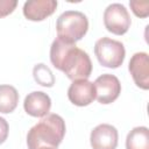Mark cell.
Here are the masks:
<instances>
[{
    "instance_id": "8fae6325",
    "label": "cell",
    "mask_w": 149,
    "mask_h": 149,
    "mask_svg": "<svg viewBox=\"0 0 149 149\" xmlns=\"http://www.w3.org/2000/svg\"><path fill=\"white\" fill-rule=\"evenodd\" d=\"M57 8L55 0H29L23 5V15L30 21H42L54 14Z\"/></svg>"
},
{
    "instance_id": "9a60e30c",
    "label": "cell",
    "mask_w": 149,
    "mask_h": 149,
    "mask_svg": "<svg viewBox=\"0 0 149 149\" xmlns=\"http://www.w3.org/2000/svg\"><path fill=\"white\" fill-rule=\"evenodd\" d=\"M129 6L133 13L137 17H147L149 15V2L148 1H140V0H132L129 1Z\"/></svg>"
},
{
    "instance_id": "9c48e42d",
    "label": "cell",
    "mask_w": 149,
    "mask_h": 149,
    "mask_svg": "<svg viewBox=\"0 0 149 149\" xmlns=\"http://www.w3.org/2000/svg\"><path fill=\"white\" fill-rule=\"evenodd\" d=\"M128 70L134 83L142 90L149 88V56L147 52H136L132 56Z\"/></svg>"
},
{
    "instance_id": "4fadbf2b",
    "label": "cell",
    "mask_w": 149,
    "mask_h": 149,
    "mask_svg": "<svg viewBox=\"0 0 149 149\" xmlns=\"http://www.w3.org/2000/svg\"><path fill=\"white\" fill-rule=\"evenodd\" d=\"M19 102V93L12 85H0V113H12Z\"/></svg>"
},
{
    "instance_id": "7a4b0ae2",
    "label": "cell",
    "mask_w": 149,
    "mask_h": 149,
    "mask_svg": "<svg viewBox=\"0 0 149 149\" xmlns=\"http://www.w3.org/2000/svg\"><path fill=\"white\" fill-rule=\"evenodd\" d=\"M65 135V122L58 114L43 116L27 134L28 149H57Z\"/></svg>"
},
{
    "instance_id": "5b68a950",
    "label": "cell",
    "mask_w": 149,
    "mask_h": 149,
    "mask_svg": "<svg viewBox=\"0 0 149 149\" xmlns=\"http://www.w3.org/2000/svg\"><path fill=\"white\" fill-rule=\"evenodd\" d=\"M132 20L128 10L121 3H111L104 12L105 28L114 35H123L128 31Z\"/></svg>"
},
{
    "instance_id": "30bf717a",
    "label": "cell",
    "mask_w": 149,
    "mask_h": 149,
    "mask_svg": "<svg viewBox=\"0 0 149 149\" xmlns=\"http://www.w3.org/2000/svg\"><path fill=\"white\" fill-rule=\"evenodd\" d=\"M23 108L30 116L43 118L50 112L51 99L47 93L42 91H34L24 98Z\"/></svg>"
},
{
    "instance_id": "8992f818",
    "label": "cell",
    "mask_w": 149,
    "mask_h": 149,
    "mask_svg": "<svg viewBox=\"0 0 149 149\" xmlns=\"http://www.w3.org/2000/svg\"><path fill=\"white\" fill-rule=\"evenodd\" d=\"M95 87V99L104 105L115 101L121 93V84L114 74L105 73L99 76L93 83Z\"/></svg>"
},
{
    "instance_id": "2e32d148",
    "label": "cell",
    "mask_w": 149,
    "mask_h": 149,
    "mask_svg": "<svg viewBox=\"0 0 149 149\" xmlns=\"http://www.w3.org/2000/svg\"><path fill=\"white\" fill-rule=\"evenodd\" d=\"M17 6L16 0H0V19L5 17L14 12Z\"/></svg>"
},
{
    "instance_id": "ba28073f",
    "label": "cell",
    "mask_w": 149,
    "mask_h": 149,
    "mask_svg": "<svg viewBox=\"0 0 149 149\" xmlns=\"http://www.w3.org/2000/svg\"><path fill=\"white\" fill-rule=\"evenodd\" d=\"M68 98L76 106H88L95 99L94 84L87 79L73 80L68 90Z\"/></svg>"
},
{
    "instance_id": "277c9868",
    "label": "cell",
    "mask_w": 149,
    "mask_h": 149,
    "mask_svg": "<svg viewBox=\"0 0 149 149\" xmlns=\"http://www.w3.org/2000/svg\"><path fill=\"white\" fill-rule=\"evenodd\" d=\"M94 54L102 66L116 69L122 65L126 50L120 41L112 40L109 37H101L94 44Z\"/></svg>"
},
{
    "instance_id": "e0dca14e",
    "label": "cell",
    "mask_w": 149,
    "mask_h": 149,
    "mask_svg": "<svg viewBox=\"0 0 149 149\" xmlns=\"http://www.w3.org/2000/svg\"><path fill=\"white\" fill-rule=\"evenodd\" d=\"M8 132H9V126L8 122L0 116V144H2L7 137H8Z\"/></svg>"
},
{
    "instance_id": "52a82bcc",
    "label": "cell",
    "mask_w": 149,
    "mask_h": 149,
    "mask_svg": "<svg viewBox=\"0 0 149 149\" xmlns=\"http://www.w3.org/2000/svg\"><path fill=\"white\" fill-rule=\"evenodd\" d=\"M119 134L114 126L101 123L93 128L90 135L91 147L93 149H116Z\"/></svg>"
},
{
    "instance_id": "7c38bea8",
    "label": "cell",
    "mask_w": 149,
    "mask_h": 149,
    "mask_svg": "<svg viewBox=\"0 0 149 149\" xmlns=\"http://www.w3.org/2000/svg\"><path fill=\"white\" fill-rule=\"evenodd\" d=\"M126 149H149V129L144 126L133 128L127 135Z\"/></svg>"
},
{
    "instance_id": "6da1fadb",
    "label": "cell",
    "mask_w": 149,
    "mask_h": 149,
    "mask_svg": "<svg viewBox=\"0 0 149 149\" xmlns=\"http://www.w3.org/2000/svg\"><path fill=\"white\" fill-rule=\"evenodd\" d=\"M50 61L71 80L87 79L92 72V62L87 52L74 43H66L59 38L54 40L50 47Z\"/></svg>"
},
{
    "instance_id": "3957f363",
    "label": "cell",
    "mask_w": 149,
    "mask_h": 149,
    "mask_svg": "<svg viewBox=\"0 0 149 149\" xmlns=\"http://www.w3.org/2000/svg\"><path fill=\"white\" fill-rule=\"evenodd\" d=\"M57 38L74 43L80 41L88 30V20L86 15L78 10H65L62 13L56 22Z\"/></svg>"
},
{
    "instance_id": "5bb4252c",
    "label": "cell",
    "mask_w": 149,
    "mask_h": 149,
    "mask_svg": "<svg viewBox=\"0 0 149 149\" xmlns=\"http://www.w3.org/2000/svg\"><path fill=\"white\" fill-rule=\"evenodd\" d=\"M33 76L35 81L44 87H52L55 84V77L52 71L43 63H38L33 69Z\"/></svg>"
}]
</instances>
